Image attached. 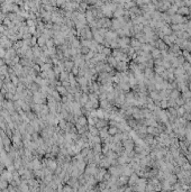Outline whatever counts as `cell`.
<instances>
[{"label": "cell", "mask_w": 191, "mask_h": 192, "mask_svg": "<svg viewBox=\"0 0 191 192\" xmlns=\"http://www.w3.org/2000/svg\"><path fill=\"white\" fill-rule=\"evenodd\" d=\"M57 92L64 94V93L66 92V91H65V88H64V87H58V88H57Z\"/></svg>", "instance_id": "6da1fadb"}, {"label": "cell", "mask_w": 191, "mask_h": 192, "mask_svg": "<svg viewBox=\"0 0 191 192\" xmlns=\"http://www.w3.org/2000/svg\"><path fill=\"white\" fill-rule=\"evenodd\" d=\"M64 192H72V189L70 186H65L64 188Z\"/></svg>", "instance_id": "3957f363"}, {"label": "cell", "mask_w": 191, "mask_h": 192, "mask_svg": "<svg viewBox=\"0 0 191 192\" xmlns=\"http://www.w3.org/2000/svg\"><path fill=\"white\" fill-rule=\"evenodd\" d=\"M0 65H1V66H2V65H3V61H2V60H1V58H0Z\"/></svg>", "instance_id": "277c9868"}, {"label": "cell", "mask_w": 191, "mask_h": 192, "mask_svg": "<svg viewBox=\"0 0 191 192\" xmlns=\"http://www.w3.org/2000/svg\"><path fill=\"white\" fill-rule=\"evenodd\" d=\"M44 43H45V39L43 37H40V38H38V45H40V46H44Z\"/></svg>", "instance_id": "7a4b0ae2"}]
</instances>
